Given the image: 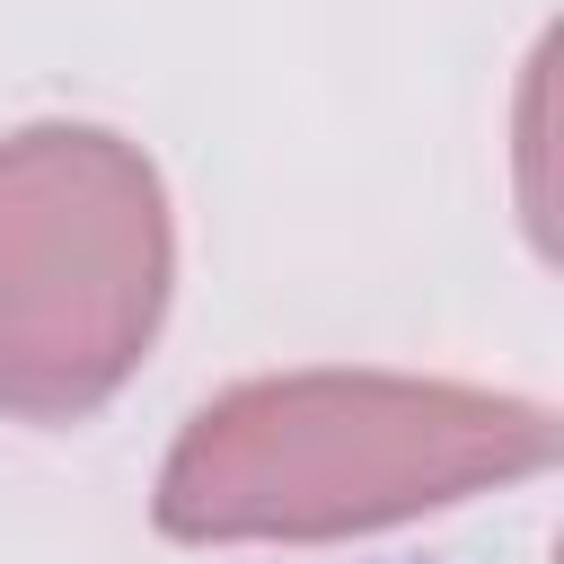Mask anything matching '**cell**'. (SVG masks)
I'll use <instances>...</instances> for the list:
<instances>
[{
  "instance_id": "obj_1",
  "label": "cell",
  "mask_w": 564,
  "mask_h": 564,
  "mask_svg": "<svg viewBox=\"0 0 564 564\" xmlns=\"http://www.w3.org/2000/svg\"><path fill=\"white\" fill-rule=\"evenodd\" d=\"M555 458V423L520 397L458 379L308 370L212 397L159 476V529L229 538H344L432 502L511 485Z\"/></svg>"
},
{
  "instance_id": "obj_2",
  "label": "cell",
  "mask_w": 564,
  "mask_h": 564,
  "mask_svg": "<svg viewBox=\"0 0 564 564\" xmlns=\"http://www.w3.org/2000/svg\"><path fill=\"white\" fill-rule=\"evenodd\" d=\"M167 308V194L97 123L0 141V414L70 423L123 388Z\"/></svg>"
}]
</instances>
